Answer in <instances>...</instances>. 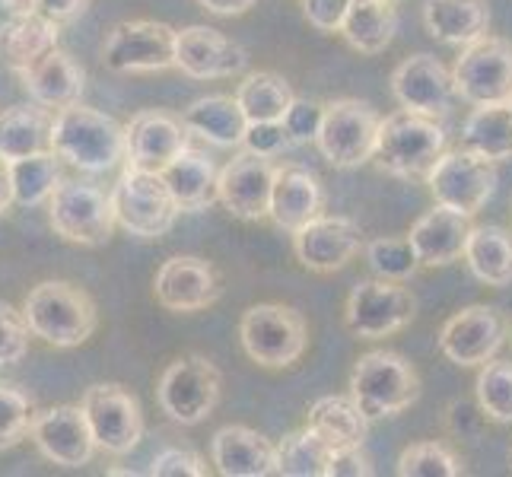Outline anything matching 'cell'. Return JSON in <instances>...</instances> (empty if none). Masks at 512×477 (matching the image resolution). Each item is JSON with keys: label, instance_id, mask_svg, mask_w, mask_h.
Wrapping results in <instances>:
<instances>
[{"label": "cell", "instance_id": "obj_50", "mask_svg": "<svg viewBox=\"0 0 512 477\" xmlns=\"http://www.w3.org/2000/svg\"><path fill=\"white\" fill-rule=\"evenodd\" d=\"M198 4L207 13H217V16H242L255 7V0H198Z\"/></svg>", "mask_w": 512, "mask_h": 477}, {"label": "cell", "instance_id": "obj_2", "mask_svg": "<svg viewBox=\"0 0 512 477\" xmlns=\"http://www.w3.org/2000/svg\"><path fill=\"white\" fill-rule=\"evenodd\" d=\"M23 318L35 338L51 347H80L96 334L99 312L93 296L70 280H42L23 299Z\"/></svg>", "mask_w": 512, "mask_h": 477}, {"label": "cell", "instance_id": "obj_37", "mask_svg": "<svg viewBox=\"0 0 512 477\" xmlns=\"http://www.w3.org/2000/svg\"><path fill=\"white\" fill-rule=\"evenodd\" d=\"M236 99L242 105L245 118L252 121H284L287 109L293 105V90L290 83L280 77V74H271V70H258V74H249L236 90Z\"/></svg>", "mask_w": 512, "mask_h": 477}, {"label": "cell", "instance_id": "obj_30", "mask_svg": "<svg viewBox=\"0 0 512 477\" xmlns=\"http://www.w3.org/2000/svg\"><path fill=\"white\" fill-rule=\"evenodd\" d=\"M423 26L433 39L446 45H471L490 29L487 0H427L423 4Z\"/></svg>", "mask_w": 512, "mask_h": 477}, {"label": "cell", "instance_id": "obj_21", "mask_svg": "<svg viewBox=\"0 0 512 477\" xmlns=\"http://www.w3.org/2000/svg\"><path fill=\"white\" fill-rule=\"evenodd\" d=\"M392 96L398 99L401 109L443 118L452 112V99L458 93H455L452 70H446L443 61L433 55H414L395 67Z\"/></svg>", "mask_w": 512, "mask_h": 477}, {"label": "cell", "instance_id": "obj_31", "mask_svg": "<svg viewBox=\"0 0 512 477\" xmlns=\"http://www.w3.org/2000/svg\"><path fill=\"white\" fill-rule=\"evenodd\" d=\"M51 125L55 115L42 105H10L0 112V159L13 163V159L51 150Z\"/></svg>", "mask_w": 512, "mask_h": 477}, {"label": "cell", "instance_id": "obj_19", "mask_svg": "<svg viewBox=\"0 0 512 477\" xmlns=\"http://www.w3.org/2000/svg\"><path fill=\"white\" fill-rule=\"evenodd\" d=\"M175 67L191 80H226L249 67V51L210 26H185L175 35Z\"/></svg>", "mask_w": 512, "mask_h": 477}, {"label": "cell", "instance_id": "obj_18", "mask_svg": "<svg viewBox=\"0 0 512 477\" xmlns=\"http://www.w3.org/2000/svg\"><path fill=\"white\" fill-rule=\"evenodd\" d=\"M506 341V322L497 309L490 306H468L455 312L439 331V350L455 366H484L487 360L497 357V350Z\"/></svg>", "mask_w": 512, "mask_h": 477}, {"label": "cell", "instance_id": "obj_20", "mask_svg": "<svg viewBox=\"0 0 512 477\" xmlns=\"http://www.w3.org/2000/svg\"><path fill=\"white\" fill-rule=\"evenodd\" d=\"M360 245H363V229L350 217L319 214L293 233L296 261L315 274L341 271L344 264H350L353 255L360 252Z\"/></svg>", "mask_w": 512, "mask_h": 477}, {"label": "cell", "instance_id": "obj_41", "mask_svg": "<svg viewBox=\"0 0 512 477\" xmlns=\"http://www.w3.org/2000/svg\"><path fill=\"white\" fill-rule=\"evenodd\" d=\"M32 417V398L23 388L13 382H0V449L23 443L32 430Z\"/></svg>", "mask_w": 512, "mask_h": 477}, {"label": "cell", "instance_id": "obj_35", "mask_svg": "<svg viewBox=\"0 0 512 477\" xmlns=\"http://www.w3.org/2000/svg\"><path fill=\"white\" fill-rule=\"evenodd\" d=\"M462 147L493 163L512 156V115L509 105H474L462 125Z\"/></svg>", "mask_w": 512, "mask_h": 477}, {"label": "cell", "instance_id": "obj_17", "mask_svg": "<svg viewBox=\"0 0 512 477\" xmlns=\"http://www.w3.org/2000/svg\"><path fill=\"white\" fill-rule=\"evenodd\" d=\"M223 293L220 271L204 258L194 255H175L163 261V268L156 271L153 296L156 303L169 312H201L214 306Z\"/></svg>", "mask_w": 512, "mask_h": 477}, {"label": "cell", "instance_id": "obj_28", "mask_svg": "<svg viewBox=\"0 0 512 477\" xmlns=\"http://www.w3.org/2000/svg\"><path fill=\"white\" fill-rule=\"evenodd\" d=\"M61 23L48 20L42 13L32 16H10L0 26V64L10 67L13 74H23L39 58H45L51 48H58Z\"/></svg>", "mask_w": 512, "mask_h": 477}, {"label": "cell", "instance_id": "obj_33", "mask_svg": "<svg viewBox=\"0 0 512 477\" xmlns=\"http://www.w3.org/2000/svg\"><path fill=\"white\" fill-rule=\"evenodd\" d=\"M465 261L481 284L509 287L512 284V233H506L503 226H471Z\"/></svg>", "mask_w": 512, "mask_h": 477}, {"label": "cell", "instance_id": "obj_32", "mask_svg": "<svg viewBox=\"0 0 512 477\" xmlns=\"http://www.w3.org/2000/svg\"><path fill=\"white\" fill-rule=\"evenodd\" d=\"M398 32V10L392 0H353L341 26L344 42L360 55H379Z\"/></svg>", "mask_w": 512, "mask_h": 477}, {"label": "cell", "instance_id": "obj_42", "mask_svg": "<svg viewBox=\"0 0 512 477\" xmlns=\"http://www.w3.org/2000/svg\"><path fill=\"white\" fill-rule=\"evenodd\" d=\"M462 471L465 468L443 443H414L398 458L401 477H458Z\"/></svg>", "mask_w": 512, "mask_h": 477}, {"label": "cell", "instance_id": "obj_11", "mask_svg": "<svg viewBox=\"0 0 512 477\" xmlns=\"http://www.w3.org/2000/svg\"><path fill=\"white\" fill-rule=\"evenodd\" d=\"M414 312H417V299L408 287H401V280L369 277L350 290L344 306V322L357 338L379 341L401 331L404 325H411Z\"/></svg>", "mask_w": 512, "mask_h": 477}, {"label": "cell", "instance_id": "obj_6", "mask_svg": "<svg viewBox=\"0 0 512 477\" xmlns=\"http://www.w3.org/2000/svg\"><path fill=\"white\" fill-rule=\"evenodd\" d=\"M112 207L121 229L137 239H160L179 220V204L163 179V172L125 166L112 188Z\"/></svg>", "mask_w": 512, "mask_h": 477}, {"label": "cell", "instance_id": "obj_23", "mask_svg": "<svg viewBox=\"0 0 512 477\" xmlns=\"http://www.w3.org/2000/svg\"><path fill=\"white\" fill-rule=\"evenodd\" d=\"M20 80L29 99L48 112H61L67 105H77L86 90V70L74 55H67L61 48H51L45 58L26 67Z\"/></svg>", "mask_w": 512, "mask_h": 477}, {"label": "cell", "instance_id": "obj_51", "mask_svg": "<svg viewBox=\"0 0 512 477\" xmlns=\"http://www.w3.org/2000/svg\"><path fill=\"white\" fill-rule=\"evenodd\" d=\"M13 207V182H10V166L0 159V217Z\"/></svg>", "mask_w": 512, "mask_h": 477}, {"label": "cell", "instance_id": "obj_9", "mask_svg": "<svg viewBox=\"0 0 512 477\" xmlns=\"http://www.w3.org/2000/svg\"><path fill=\"white\" fill-rule=\"evenodd\" d=\"M220 392V369L201 353H191V357H179L166 366L160 385H156V401H160L163 414H169V420L182 423V427H194V423L214 414L220 404Z\"/></svg>", "mask_w": 512, "mask_h": 477}, {"label": "cell", "instance_id": "obj_47", "mask_svg": "<svg viewBox=\"0 0 512 477\" xmlns=\"http://www.w3.org/2000/svg\"><path fill=\"white\" fill-rule=\"evenodd\" d=\"M353 0H303V16L319 32H341Z\"/></svg>", "mask_w": 512, "mask_h": 477}, {"label": "cell", "instance_id": "obj_7", "mask_svg": "<svg viewBox=\"0 0 512 477\" xmlns=\"http://www.w3.org/2000/svg\"><path fill=\"white\" fill-rule=\"evenodd\" d=\"M48 223L64 242L86 245V249L105 245L118 226L112 194L93 182L64 179L48 198Z\"/></svg>", "mask_w": 512, "mask_h": 477}, {"label": "cell", "instance_id": "obj_53", "mask_svg": "<svg viewBox=\"0 0 512 477\" xmlns=\"http://www.w3.org/2000/svg\"><path fill=\"white\" fill-rule=\"evenodd\" d=\"M509 115H512V102H509Z\"/></svg>", "mask_w": 512, "mask_h": 477}, {"label": "cell", "instance_id": "obj_27", "mask_svg": "<svg viewBox=\"0 0 512 477\" xmlns=\"http://www.w3.org/2000/svg\"><path fill=\"white\" fill-rule=\"evenodd\" d=\"M163 179L182 214H201V210H207L214 201H220L217 198L220 169L204 150L185 147V153L175 156L163 169Z\"/></svg>", "mask_w": 512, "mask_h": 477}, {"label": "cell", "instance_id": "obj_12", "mask_svg": "<svg viewBox=\"0 0 512 477\" xmlns=\"http://www.w3.org/2000/svg\"><path fill=\"white\" fill-rule=\"evenodd\" d=\"M423 179H427L436 204H446L452 210H462L465 217H474L497 191V166H493V159L458 147L439 156Z\"/></svg>", "mask_w": 512, "mask_h": 477}, {"label": "cell", "instance_id": "obj_29", "mask_svg": "<svg viewBox=\"0 0 512 477\" xmlns=\"http://www.w3.org/2000/svg\"><path fill=\"white\" fill-rule=\"evenodd\" d=\"M185 128L214 147H242L249 118H245L236 96H201L182 112Z\"/></svg>", "mask_w": 512, "mask_h": 477}, {"label": "cell", "instance_id": "obj_10", "mask_svg": "<svg viewBox=\"0 0 512 477\" xmlns=\"http://www.w3.org/2000/svg\"><path fill=\"white\" fill-rule=\"evenodd\" d=\"M455 93L468 105L512 102V42L500 35H481L462 48L452 67Z\"/></svg>", "mask_w": 512, "mask_h": 477}, {"label": "cell", "instance_id": "obj_15", "mask_svg": "<svg viewBox=\"0 0 512 477\" xmlns=\"http://www.w3.org/2000/svg\"><path fill=\"white\" fill-rule=\"evenodd\" d=\"M29 436L35 449L61 468H83L99 452L83 404H58V408L35 411Z\"/></svg>", "mask_w": 512, "mask_h": 477}, {"label": "cell", "instance_id": "obj_38", "mask_svg": "<svg viewBox=\"0 0 512 477\" xmlns=\"http://www.w3.org/2000/svg\"><path fill=\"white\" fill-rule=\"evenodd\" d=\"M334 446L325 436L315 433L309 423L306 430L290 433L284 443L277 446V474L284 477H328Z\"/></svg>", "mask_w": 512, "mask_h": 477}, {"label": "cell", "instance_id": "obj_52", "mask_svg": "<svg viewBox=\"0 0 512 477\" xmlns=\"http://www.w3.org/2000/svg\"><path fill=\"white\" fill-rule=\"evenodd\" d=\"M7 16H32L39 13V0H0Z\"/></svg>", "mask_w": 512, "mask_h": 477}, {"label": "cell", "instance_id": "obj_45", "mask_svg": "<svg viewBox=\"0 0 512 477\" xmlns=\"http://www.w3.org/2000/svg\"><path fill=\"white\" fill-rule=\"evenodd\" d=\"M322 118H325V105L296 96L293 105L287 109V115H284V125L293 137V144L296 147L315 144V137H319V128H322Z\"/></svg>", "mask_w": 512, "mask_h": 477}, {"label": "cell", "instance_id": "obj_34", "mask_svg": "<svg viewBox=\"0 0 512 477\" xmlns=\"http://www.w3.org/2000/svg\"><path fill=\"white\" fill-rule=\"evenodd\" d=\"M309 427L325 436L334 449L341 446H363L366 430H369V417L363 414V408L350 395H328L319 398L309 408Z\"/></svg>", "mask_w": 512, "mask_h": 477}, {"label": "cell", "instance_id": "obj_22", "mask_svg": "<svg viewBox=\"0 0 512 477\" xmlns=\"http://www.w3.org/2000/svg\"><path fill=\"white\" fill-rule=\"evenodd\" d=\"M128 156L125 163L134 169L147 172H163L175 156H182L188 144L191 131L185 128L182 118H175L160 109L137 112L128 125Z\"/></svg>", "mask_w": 512, "mask_h": 477}, {"label": "cell", "instance_id": "obj_16", "mask_svg": "<svg viewBox=\"0 0 512 477\" xmlns=\"http://www.w3.org/2000/svg\"><path fill=\"white\" fill-rule=\"evenodd\" d=\"M274 175L277 166L271 156L242 150L220 169L217 198L239 220H264L271 217Z\"/></svg>", "mask_w": 512, "mask_h": 477}, {"label": "cell", "instance_id": "obj_8", "mask_svg": "<svg viewBox=\"0 0 512 477\" xmlns=\"http://www.w3.org/2000/svg\"><path fill=\"white\" fill-rule=\"evenodd\" d=\"M382 118L369 102L334 99L325 102V118L315 147L334 169H357L376 156Z\"/></svg>", "mask_w": 512, "mask_h": 477}, {"label": "cell", "instance_id": "obj_46", "mask_svg": "<svg viewBox=\"0 0 512 477\" xmlns=\"http://www.w3.org/2000/svg\"><path fill=\"white\" fill-rule=\"evenodd\" d=\"M150 474L153 477H204L207 465H204V458L198 452L172 446V449H163L160 455L153 458Z\"/></svg>", "mask_w": 512, "mask_h": 477}, {"label": "cell", "instance_id": "obj_5", "mask_svg": "<svg viewBox=\"0 0 512 477\" xmlns=\"http://www.w3.org/2000/svg\"><path fill=\"white\" fill-rule=\"evenodd\" d=\"M239 341L249 360L264 369H287L306 353V318L284 303H258L242 312Z\"/></svg>", "mask_w": 512, "mask_h": 477}, {"label": "cell", "instance_id": "obj_1", "mask_svg": "<svg viewBox=\"0 0 512 477\" xmlns=\"http://www.w3.org/2000/svg\"><path fill=\"white\" fill-rule=\"evenodd\" d=\"M51 150L80 172H109L128 156V131L90 105H67L51 125Z\"/></svg>", "mask_w": 512, "mask_h": 477}, {"label": "cell", "instance_id": "obj_48", "mask_svg": "<svg viewBox=\"0 0 512 477\" xmlns=\"http://www.w3.org/2000/svg\"><path fill=\"white\" fill-rule=\"evenodd\" d=\"M373 474V462L363 452V446H341L331 452L328 477H369Z\"/></svg>", "mask_w": 512, "mask_h": 477}, {"label": "cell", "instance_id": "obj_40", "mask_svg": "<svg viewBox=\"0 0 512 477\" xmlns=\"http://www.w3.org/2000/svg\"><path fill=\"white\" fill-rule=\"evenodd\" d=\"M366 261L376 271V277L385 280H411L423 264L414 252V245L408 236H382L366 245Z\"/></svg>", "mask_w": 512, "mask_h": 477}, {"label": "cell", "instance_id": "obj_25", "mask_svg": "<svg viewBox=\"0 0 512 477\" xmlns=\"http://www.w3.org/2000/svg\"><path fill=\"white\" fill-rule=\"evenodd\" d=\"M210 462L223 477H271L277 474V446L252 427H223L210 439Z\"/></svg>", "mask_w": 512, "mask_h": 477}, {"label": "cell", "instance_id": "obj_49", "mask_svg": "<svg viewBox=\"0 0 512 477\" xmlns=\"http://www.w3.org/2000/svg\"><path fill=\"white\" fill-rule=\"evenodd\" d=\"M90 7V0H39V13L48 16V20H55L61 26L80 20Z\"/></svg>", "mask_w": 512, "mask_h": 477}, {"label": "cell", "instance_id": "obj_14", "mask_svg": "<svg viewBox=\"0 0 512 477\" xmlns=\"http://www.w3.org/2000/svg\"><path fill=\"white\" fill-rule=\"evenodd\" d=\"M83 411L96 436V446L109 455H128L144 439V411L140 401L118 382L90 385L83 392Z\"/></svg>", "mask_w": 512, "mask_h": 477}, {"label": "cell", "instance_id": "obj_39", "mask_svg": "<svg viewBox=\"0 0 512 477\" xmlns=\"http://www.w3.org/2000/svg\"><path fill=\"white\" fill-rule=\"evenodd\" d=\"M474 392L484 417L512 423V360H487L474 382Z\"/></svg>", "mask_w": 512, "mask_h": 477}, {"label": "cell", "instance_id": "obj_26", "mask_svg": "<svg viewBox=\"0 0 512 477\" xmlns=\"http://www.w3.org/2000/svg\"><path fill=\"white\" fill-rule=\"evenodd\" d=\"M325 210V188L319 175L299 163L277 166L274 175V194H271V220L296 233L299 226H306Z\"/></svg>", "mask_w": 512, "mask_h": 477}, {"label": "cell", "instance_id": "obj_44", "mask_svg": "<svg viewBox=\"0 0 512 477\" xmlns=\"http://www.w3.org/2000/svg\"><path fill=\"white\" fill-rule=\"evenodd\" d=\"M245 150H252L258 156H284L287 150H293V137L287 131L284 121H252L249 131H245V140H242Z\"/></svg>", "mask_w": 512, "mask_h": 477}, {"label": "cell", "instance_id": "obj_54", "mask_svg": "<svg viewBox=\"0 0 512 477\" xmlns=\"http://www.w3.org/2000/svg\"><path fill=\"white\" fill-rule=\"evenodd\" d=\"M392 4H398V0H392Z\"/></svg>", "mask_w": 512, "mask_h": 477}, {"label": "cell", "instance_id": "obj_43", "mask_svg": "<svg viewBox=\"0 0 512 477\" xmlns=\"http://www.w3.org/2000/svg\"><path fill=\"white\" fill-rule=\"evenodd\" d=\"M29 325L23 318V309H13L0 299V369L16 366L29 353Z\"/></svg>", "mask_w": 512, "mask_h": 477}, {"label": "cell", "instance_id": "obj_4", "mask_svg": "<svg viewBox=\"0 0 512 477\" xmlns=\"http://www.w3.org/2000/svg\"><path fill=\"white\" fill-rule=\"evenodd\" d=\"M350 398L369 420L395 417L420 398V376L395 350H369L353 363Z\"/></svg>", "mask_w": 512, "mask_h": 477}, {"label": "cell", "instance_id": "obj_24", "mask_svg": "<svg viewBox=\"0 0 512 477\" xmlns=\"http://www.w3.org/2000/svg\"><path fill=\"white\" fill-rule=\"evenodd\" d=\"M471 236V217L446 204H436L411 226V245L423 268H446V264L465 258V245Z\"/></svg>", "mask_w": 512, "mask_h": 477}, {"label": "cell", "instance_id": "obj_36", "mask_svg": "<svg viewBox=\"0 0 512 477\" xmlns=\"http://www.w3.org/2000/svg\"><path fill=\"white\" fill-rule=\"evenodd\" d=\"M64 159L55 150H42L23 159H13L10 166V182H13V204L20 207H39L45 204L55 188L64 182L61 175Z\"/></svg>", "mask_w": 512, "mask_h": 477}, {"label": "cell", "instance_id": "obj_3", "mask_svg": "<svg viewBox=\"0 0 512 477\" xmlns=\"http://www.w3.org/2000/svg\"><path fill=\"white\" fill-rule=\"evenodd\" d=\"M443 153L446 131L433 115L398 109L382 118L373 156L382 172L398 175V179H417V175H427Z\"/></svg>", "mask_w": 512, "mask_h": 477}, {"label": "cell", "instance_id": "obj_13", "mask_svg": "<svg viewBox=\"0 0 512 477\" xmlns=\"http://www.w3.org/2000/svg\"><path fill=\"white\" fill-rule=\"evenodd\" d=\"M175 35L179 29L156 20L118 23L102 45V64L112 74H160L175 67Z\"/></svg>", "mask_w": 512, "mask_h": 477}]
</instances>
